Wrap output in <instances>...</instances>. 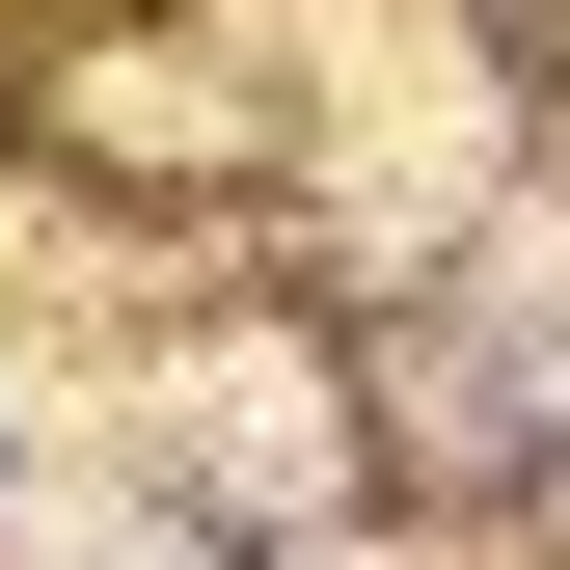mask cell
Listing matches in <instances>:
<instances>
[{
	"instance_id": "7a4b0ae2",
	"label": "cell",
	"mask_w": 570,
	"mask_h": 570,
	"mask_svg": "<svg viewBox=\"0 0 570 570\" xmlns=\"http://www.w3.org/2000/svg\"><path fill=\"white\" fill-rule=\"evenodd\" d=\"M543 381H570V272H543Z\"/></svg>"
},
{
	"instance_id": "6da1fadb",
	"label": "cell",
	"mask_w": 570,
	"mask_h": 570,
	"mask_svg": "<svg viewBox=\"0 0 570 570\" xmlns=\"http://www.w3.org/2000/svg\"><path fill=\"white\" fill-rule=\"evenodd\" d=\"M190 462H245V489H326V407L272 381V353H218V381H190Z\"/></svg>"
}]
</instances>
